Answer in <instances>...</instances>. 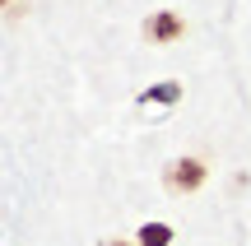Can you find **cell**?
I'll list each match as a JSON object with an SVG mask.
<instances>
[{
  "instance_id": "cell-1",
  "label": "cell",
  "mask_w": 251,
  "mask_h": 246,
  "mask_svg": "<svg viewBox=\"0 0 251 246\" xmlns=\"http://www.w3.org/2000/svg\"><path fill=\"white\" fill-rule=\"evenodd\" d=\"M205 181H209V158L205 154H177L168 167H163V191L177 195V200L205 191Z\"/></svg>"
},
{
  "instance_id": "cell-2",
  "label": "cell",
  "mask_w": 251,
  "mask_h": 246,
  "mask_svg": "<svg viewBox=\"0 0 251 246\" xmlns=\"http://www.w3.org/2000/svg\"><path fill=\"white\" fill-rule=\"evenodd\" d=\"M186 37V19L177 9H158V14L144 19V42L149 46H168V42H181Z\"/></svg>"
},
{
  "instance_id": "cell-3",
  "label": "cell",
  "mask_w": 251,
  "mask_h": 246,
  "mask_svg": "<svg viewBox=\"0 0 251 246\" xmlns=\"http://www.w3.org/2000/svg\"><path fill=\"white\" fill-rule=\"evenodd\" d=\"M135 242L140 246H172V228L168 223H144V228L135 232Z\"/></svg>"
},
{
  "instance_id": "cell-4",
  "label": "cell",
  "mask_w": 251,
  "mask_h": 246,
  "mask_svg": "<svg viewBox=\"0 0 251 246\" xmlns=\"http://www.w3.org/2000/svg\"><path fill=\"white\" fill-rule=\"evenodd\" d=\"M177 93H181V84H158V89H149V98L153 102H177Z\"/></svg>"
},
{
  "instance_id": "cell-5",
  "label": "cell",
  "mask_w": 251,
  "mask_h": 246,
  "mask_svg": "<svg viewBox=\"0 0 251 246\" xmlns=\"http://www.w3.org/2000/svg\"><path fill=\"white\" fill-rule=\"evenodd\" d=\"M102 246H140V242H130V237H112V242H102Z\"/></svg>"
}]
</instances>
